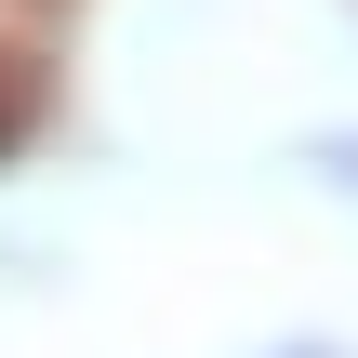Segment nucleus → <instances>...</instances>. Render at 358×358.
<instances>
[]
</instances>
